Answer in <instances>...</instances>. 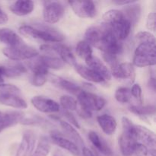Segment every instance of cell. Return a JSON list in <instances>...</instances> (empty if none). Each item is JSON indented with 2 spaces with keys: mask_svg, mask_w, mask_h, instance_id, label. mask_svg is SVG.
Masks as SVG:
<instances>
[{
  "mask_svg": "<svg viewBox=\"0 0 156 156\" xmlns=\"http://www.w3.org/2000/svg\"><path fill=\"white\" fill-rule=\"evenodd\" d=\"M96 48L99 49L107 54L117 56L121 53L123 46L111 30L108 24H103V30Z\"/></svg>",
  "mask_w": 156,
  "mask_h": 156,
  "instance_id": "3",
  "label": "cell"
},
{
  "mask_svg": "<svg viewBox=\"0 0 156 156\" xmlns=\"http://www.w3.org/2000/svg\"><path fill=\"white\" fill-rule=\"evenodd\" d=\"M50 151V142L46 137H42L31 156H47Z\"/></svg>",
  "mask_w": 156,
  "mask_h": 156,
  "instance_id": "33",
  "label": "cell"
},
{
  "mask_svg": "<svg viewBox=\"0 0 156 156\" xmlns=\"http://www.w3.org/2000/svg\"><path fill=\"white\" fill-rule=\"evenodd\" d=\"M115 98L120 103H128L132 98L130 89L126 88V87H120V88H117L115 92Z\"/></svg>",
  "mask_w": 156,
  "mask_h": 156,
  "instance_id": "35",
  "label": "cell"
},
{
  "mask_svg": "<svg viewBox=\"0 0 156 156\" xmlns=\"http://www.w3.org/2000/svg\"><path fill=\"white\" fill-rule=\"evenodd\" d=\"M0 104L16 109H26L27 108V102L16 94H9L0 97Z\"/></svg>",
  "mask_w": 156,
  "mask_h": 156,
  "instance_id": "23",
  "label": "cell"
},
{
  "mask_svg": "<svg viewBox=\"0 0 156 156\" xmlns=\"http://www.w3.org/2000/svg\"><path fill=\"white\" fill-rule=\"evenodd\" d=\"M129 111L134 114L140 116V117H145L147 115H152L155 113V107L153 105H132L129 107Z\"/></svg>",
  "mask_w": 156,
  "mask_h": 156,
  "instance_id": "28",
  "label": "cell"
},
{
  "mask_svg": "<svg viewBox=\"0 0 156 156\" xmlns=\"http://www.w3.org/2000/svg\"><path fill=\"white\" fill-rule=\"evenodd\" d=\"M123 133L119 138V146L123 156H132L134 149L138 143L135 124L129 118L122 117Z\"/></svg>",
  "mask_w": 156,
  "mask_h": 156,
  "instance_id": "1",
  "label": "cell"
},
{
  "mask_svg": "<svg viewBox=\"0 0 156 156\" xmlns=\"http://www.w3.org/2000/svg\"><path fill=\"white\" fill-rule=\"evenodd\" d=\"M65 9L63 5L59 2H45L43 11L44 20L48 24L58 22L63 16Z\"/></svg>",
  "mask_w": 156,
  "mask_h": 156,
  "instance_id": "7",
  "label": "cell"
},
{
  "mask_svg": "<svg viewBox=\"0 0 156 156\" xmlns=\"http://www.w3.org/2000/svg\"><path fill=\"white\" fill-rule=\"evenodd\" d=\"M133 155L135 156H148L149 155V149L145 145L140 143H137L134 149Z\"/></svg>",
  "mask_w": 156,
  "mask_h": 156,
  "instance_id": "41",
  "label": "cell"
},
{
  "mask_svg": "<svg viewBox=\"0 0 156 156\" xmlns=\"http://www.w3.org/2000/svg\"><path fill=\"white\" fill-rule=\"evenodd\" d=\"M131 95L133 98H135L140 105L143 104V99H142V88L139 84H134L133 85L132 88L130 89Z\"/></svg>",
  "mask_w": 156,
  "mask_h": 156,
  "instance_id": "39",
  "label": "cell"
},
{
  "mask_svg": "<svg viewBox=\"0 0 156 156\" xmlns=\"http://www.w3.org/2000/svg\"><path fill=\"white\" fill-rule=\"evenodd\" d=\"M88 138L92 143L93 146L98 149L100 152H101L105 156H114L112 150L108 146V145L99 136L97 133L94 131H91L88 133Z\"/></svg>",
  "mask_w": 156,
  "mask_h": 156,
  "instance_id": "22",
  "label": "cell"
},
{
  "mask_svg": "<svg viewBox=\"0 0 156 156\" xmlns=\"http://www.w3.org/2000/svg\"><path fill=\"white\" fill-rule=\"evenodd\" d=\"M21 91L17 86L9 84H1L0 85V97L9 95V94H16L18 95Z\"/></svg>",
  "mask_w": 156,
  "mask_h": 156,
  "instance_id": "37",
  "label": "cell"
},
{
  "mask_svg": "<svg viewBox=\"0 0 156 156\" xmlns=\"http://www.w3.org/2000/svg\"><path fill=\"white\" fill-rule=\"evenodd\" d=\"M135 2L133 1H114V3L115 4L119 5H127L132 4V3Z\"/></svg>",
  "mask_w": 156,
  "mask_h": 156,
  "instance_id": "48",
  "label": "cell"
},
{
  "mask_svg": "<svg viewBox=\"0 0 156 156\" xmlns=\"http://www.w3.org/2000/svg\"><path fill=\"white\" fill-rule=\"evenodd\" d=\"M85 62H86V64L88 68L91 69L94 72H96L105 80H111V72H110L108 67L101 62V60L99 58L91 56V57L86 59Z\"/></svg>",
  "mask_w": 156,
  "mask_h": 156,
  "instance_id": "16",
  "label": "cell"
},
{
  "mask_svg": "<svg viewBox=\"0 0 156 156\" xmlns=\"http://www.w3.org/2000/svg\"><path fill=\"white\" fill-rule=\"evenodd\" d=\"M23 114L18 111L2 112L0 114V133L22 121Z\"/></svg>",
  "mask_w": 156,
  "mask_h": 156,
  "instance_id": "14",
  "label": "cell"
},
{
  "mask_svg": "<svg viewBox=\"0 0 156 156\" xmlns=\"http://www.w3.org/2000/svg\"><path fill=\"white\" fill-rule=\"evenodd\" d=\"M155 18L156 15L155 12H151L148 15L147 20H146V27L149 30L155 31Z\"/></svg>",
  "mask_w": 156,
  "mask_h": 156,
  "instance_id": "42",
  "label": "cell"
},
{
  "mask_svg": "<svg viewBox=\"0 0 156 156\" xmlns=\"http://www.w3.org/2000/svg\"><path fill=\"white\" fill-rule=\"evenodd\" d=\"M136 39L140 44H155V37L149 31H140L136 35Z\"/></svg>",
  "mask_w": 156,
  "mask_h": 156,
  "instance_id": "38",
  "label": "cell"
},
{
  "mask_svg": "<svg viewBox=\"0 0 156 156\" xmlns=\"http://www.w3.org/2000/svg\"><path fill=\"white\" fill-rule=\"evenodd\" d=\"M59 102L64 111H73L76 110L77 108V101L71 96L62 95L59 99Z\"/></svg>",
  "mask_w": 156,
  "mask_h": 156,
  "instance_id": "36",
  "label": "cell"
},
{
  "mask_svg": "<svg viewBox=\"0 0 156 156\" xmlns=\"http://www.w3.org/2000/svg\"><path fill=\"white\" fill-rule=\"evenodd\" d=\"M63 115H64V117L67 119V120H68L69 122H70V123H71V124L73 125L75 127H76L77 129H79V128H80V125H79V122L77 121V120L76 119L75 116L73 115V114H72L70 111H64Z\"/></svg>",
  "mask_w": 156,
  "mask_h": 156,
  "instance_id": "43",
  "label": "cell"
},
{
  "mask_svg": "<svg viewBox=\"0 0 156 156\" xmlns=\"http://www.w3.org/2000/svg\"><path fill=\"white\" fill-rule=\"evenodd\" d=\"M76 110H77L79 115L81 117H82V118L88 119V118H91V117H92V112L88 111V110L84 109V108H82V107L79 106L78 104H77V108H76Z\"/></svg>",
  "mask_w": 156,
  "mask_h": 156,
  "instance_id": "44",
  "label": "cell"
},
{
  "mask_svg": "<svg viewBox=\"0 0 156 156\" xmlns=\"http://www.w3.org/2000/svg\"><path fill=\"white\" fill-rule=\"evenodd\" d=\"M82 155L83 156H94V154L92 153L91 150L89 149H88L87 147H84L82 149Z\"/></svg>",
  "mask_w": 156,
  "mask_h": 156,
  "instance_id": "47",
  "label": "cell"
},
{
  "mask_svg": "<svg viewBox=\"0 0 156 156\" xmlns=\"http://www.w3.org/2000/svg\"><path fill=\"white\" fill-rule=\"evenodd\" d=\"M78 105L88 111H99L104 108L106 105V101L104 98L88 91L82 90L78 94Z\"/></svg>",
  "mask_w": 156,
  "mask_h": 156,
  "instance_id": "5",
  "label": "cell"
},
{
  "mask_svg": "<svg viewBox=\"0 0 156 156\" xmlns=\"http://www.w3.org/2000/svg\"><path fill=\"white\" fill-rule=\"evenodd\" d=\"M109 25L114 34L115 35V37L119 41L126 39L129 36L131 27H132L131 23L127 19H126L125 17L123 19L120 20V21H117L112 24H109Z\"/></svg>",
  "mask_w": 156,
  "mask_h": 156,
  "instance_id": "15",
  "label": "cell"
},
{
  "mask_svg": "<svg viewBox=\"0 0 156 156\" xmlns=\"http://www.w3.org/2000/svg\"><path fill=\"white\" fill-rule=\"evenodd\" d=\"M19 32L23 36L41 39L47 42L59 44L65 39V37L62 34L47 26L41 28H35L30 25H23L19 27Z\"/></svg>",
  "mask_w": 156,
  "mask_h": 156,
  "instance_id": "2",
  "label": "cell"
},
{
  "mask_svg": "<svg viewBox=\"0 0 156 156\" xmlns=\"http://www.w3.org/2000/svg\"><path fill=\"white\" fill-rule=\"evenodd\" d=\"M59 123H60V126L64 133H66V135L69 137V140H72V142L74 143L79 148L81 147L82 149H83L84 147H85V143H84L80 134L71 124L62 120H59Z\"/></svg>",
  "mask_w": 156,
  "mask_h": 156,
  "instance_id": "19",
  "label": "cell"
},
{
  "mask_svg": "<svg viewBox=\"0 0 156 156\" xmlns=\"http://www.w3.org/2000/svg\"><path fill=\"white\" fill-rule=\"evenodd\" d=\"M104 59L105 60L108 62L110 65V66L113 67L115 65L118 64L117 62V56H114V55H111V54H107V53H104Z\"/></svg>",
  "mask_w": 156,
  "mask_h": 156,
  "instance_id": "45",
  "label": "cell"
},
{
  "mask_svg": "<svg viewBox=\"0 0 156 156\" xmlns=\"http://www.w3.org/2000/svg\"><path fill=\"white\" fill-rule=\"evenodd\" d=\"M52 82L53 83L56 84L58 86H59L62 89L66 90V91L72 93V94H76V95H78V94L82 91L81 87H79L78 85L70 82V81L66 80V79H62L60 77L53 76L52 77Z\"/></svg>",
  "mask_w": 156,
  "mask_h": 156,
  "instance_id": "25",
  "label": "cell"
},
{
  "mask_svg": "<svg viewBox=\"0 0 156 156\" xmlns=\"http://www.w3.org/2000/svg\"><path fill=\"white\" fill-rule=\"evenodd\" d=\"M47 80V76L44 75H36L33 74V76L31 78V83L32 85L36 87L43 86L46 83Z\"/></svg>",
  "mask_w": 156,
  "mask_h": 156,
  "instance_id": "40",
  "label": "cell"
},
{
  "mask_svg": "<svg viewBox=\"0 0 156 156\" xmlns=\"http://www.w3.org/2000/svg\"><path fill=\"white\" fill-rule=\"evenodd\" d=\"M0 41L9 47H15L24 44L21 37L15 32L9 28L0 29Z\"/></svg>",
  "mask_w": 156,
  "mask_h": 156,
  "instance_id": "20",
  "label": "cell"
},
{
  "mask_svg": "<svg viewBox=\"0 0 156 156\" xmlns=\"http://www.w3.org/2000/svg\"><path fill=\"white\" fill-rule=\"evenodd\" d=\"M41 50L47 53H57L60 56V59L64 63H67L70 66H76V59L71 50L66 45L61 44H43L40 47Z\"/></svg>",
  "mask_w": 156,
  "mask_h": 156,
  "instance_id": "6",
  "label": "cell"
},
{
  "mask_svg": "<svg viewBox=\"0 0 156 156\" xmlns=\"http://www.w3.org/2000/svg\"><path fill=\"white\" fill-rule=\"evenodd\" d=\"M135 55L155 56V44H140L136 49Z\"/></svg>",
  "mask_w": 156,
  "mask_h": 156,
  "instance_id": "31",
  "label": "cell"
},
{
  "mask_svg": "<svg viewBox=\"0 0 156 156\" xmlns=\"http://www.w3.org/2000/svg\"><path fill=\"white\" fill-rule=\"evenodd\" d=\"M111 75L115 79H128L130 82H133L135 79V69L133 65L129 62H123L117 64L114 66L111 67Z\"/></svg>",
  "mask_w": 156,
  "mask_h": 156,
  "instance_id": "10",
  "label": "cell"
},
{
  "mask_svg": "<svg viewBox=\"0 0 156 156\" xmlns=\"http://www.w3.org/2000/svg\"><path fill=\"white\" fill-rule=\"evenodd\" d=\"M72 9L76 15L82 18H94L97 15V9L91 1H72L69 2Z\"/></svg>",
  "mask_w": 156,
  "mask_h": 156,
  "instance_id": "8",
  "label": "cell"
},
{
  "mask_svg": "<svg viewBox=\"0 0 156 156\" xmlns=\"http://www.w3.org/2000/svg\"><path fill=\"white\" fill-rule=\"evenodd\" d=\"M36 137L31 131H27L23 135L20 146L15 156H31L34 152Z\"/></svg>",
  "mask_w": 156,
  "mask_h": 156,
  "instance_id": "11",
  "label": "cell"
},
{
  "mask_svg": "<svg viewBox=\"0 0 156 156\" xmlns=\"http://www.w3.org/2000/svg\"><path fill=\"white\" fill-rule=\"evenodd\" d=\"M29 68L31 69L34 74L36 75H44L47 76L48 74V69L43 64L39 57L32 59L28 63Z\"/></svg>",
  "mask_w": 156,
  "mask_h": 156,
  "instance_id": "30",
  "label": "cell"
},
{
  "mask_svg": "<svg viewBox=\"0 0 156 156\" xmlns=\"http://www.w3.org/2000/svg\"><path fill=\"white\" fill-rule=\"evenodd\" d=\"M31 104L37 110L42 113H56L59 111V105L53 99L44 96H34Z\"/></svg>",
  "mask_w": 156,
  "mask_h": 156,
  "instance_id": "9",
  "label": "cell"
},
{
  "mask_svg": "<svg viewBox=\"0 0 156 156\" xmlns=\"http://www.w3.org/2000/svg\"><path fill=\"white\" fill-rule=\"evenodd\" d=\"M75 69H76V72L79 73V76H81L83 79H86L89 82H94V83H101L105 81V79L100 75L98 74L96 72H94L91 69L88 68V66L76 64L75 66Z\"/></svg>",
  "mask_w": 156,
  "mask_h": 156,
  "instance_id": "21",
  "label": "cell"
},
{
  "mask_svg": "<svg viewBox=\"0 0 156 156\" xmlns=\"http://www.w3.org/2000/svg\"><path fill=\"white\" fill-rule=\"evenodd\" d=\"M135 129L137 140H140V143L145 145L147 148H150L149 150L155 149L156 140L155 133L141 125H135Z\"/></svg>",
  "mask_w": 156,
  "mask_h": 156,
  "instance_id": "12",
  "label": "cell"
},
{
  "mask_svg": "<svg viewBox=\"0 0 156 156\" xmlns=\"http://www.w3.org/2000/svg\"><path fill=\"white\" fill-rule=\"evenodd\" d=\"M34 9V3L30 0L16 1L9 7L11 12L18 16H24L29 15L31 13Z\"/></svg>",
  "mask_w": 156,
  "mask_h": 156,
  "instance_id": "18",
  "label": "cell"
},
{
  "mask_svg": "<svg viewBox=\"0 0 156 156\" xmlns=\"http://www.w3.org/2000/svg\"><path fill=\"white\" fill-rule=\"evenodd\" d=\"M155 56L134 55L133 57V64L137 67H146L155 66Z\"/></svg>",
  "mask_w": 156,
  "mask_h": 156,
  "instance_id": "34",
  "label": "cell"
},
{
  "mask_svg": "<svg viewBox=\"0 0 156 156\" xmlns=\"http://www.w3.org/2000/svg\"><path fill=\"white\" fill-rule=\"evenodd\" d=\"M50 138H51L53 143L55 145L59 146V147L66 149V150L69 152L70 153H72L75 156L80 155L79 148L74 143H73L71 140L65 138L62 135H60L58 133L52 132L51 134H50Z\"/></svg>",
  "mask_w": 156,
  "mask_h": 156,
  "instance_id": "13",
  "label": "cell"
},
{
  "mask_svg": "<svg viewBox=\"0 0 156 156\" xmlns=\"http://www.w3.org/2000/svg\"><path fill=\"white\" fill-rule=\"evenodd\" d=\"M126 6L124 12H123L125 18L127 19L132 25L136 24L139 21L141 15V6L140 4H135V2Z\"/></svg>",
  "mask_w": 156,
  "mask_h": 156,
  "instance_id": "24",
  "label": "cell"
},
{
  "mask_svg": "<svg viewBox=\"0 0 156 156\" xmlns=\"http://www.w3.org/2000/svg\"><path fill=\"white\" fill-rule=\"evenodd\" d=\"M124 18L123 12L117 9H111L103 15L104 21L108 24H112Z\"/></svg>",
  "mask_w": 156,
  "mask_h": 156,
  "instance_id": "32",
  "label": "cell"
},
{
  "mask_svg": "<svg viewBox=\"0 0 156 156\" xmlns=\"http://www.w3.org/2000/svg\"><path fill=\"white\" fill-rule=\"evenodd\" d=\"M3 75L9 78L18 77L21 75L27 73V69L24 65L21 63H12L2 66Z\"/></svg>",
  "mask_w": 156,
  "mask_h": 156,
  "instance_id": "26",
  "label": "cell"
},
{
  "mask_svg": "<svg viewBox=\"0 0 156 156\" xmlns=\"http://www.w3.org/2000/svg\"><path fill=\"white\" fill-rule=\"evenodd\" d=\"M2 52L6 57L15 61L33 59L38 55V50L37 49L24 43L15 47H6Z\"/></svg>",
  "mask_w": 156,
  "mask_h": 156,
  "instance_id": "4",
  "label": "cell"
},
{
  "mask_svg": "<svg viewBox=\"0 0 156 156\" xmlns=\"http://www.w3.org/2000/svg\"><path fill=\"white\" fill-rule=\"evenodd\" d=\"M97 121L101 129L108 136H111L115 133L117 123L115 118L109 114H102L97 117Z\"/></svg>",
  "mask_w": 156,
  "mask_h": 156,
  "instance_id": "17",
  "label": "cell"
},
{
  "mask_svg": "<svg viewBox=\"0 0 156 156\" xmlns=\"http://www.w3.org/2000/svg\"><path fill=\"white\" fill-rule=\"evenodd\" d=\"M53 156H64V155L60 150H59V149H56V150H55L54 152H53Z\"/></svg>",
  "mask_w": 156,
  "mask_h": 156,
  "instance_id": "50",
  "label": "cell"
},
{
  "mask_svg": "<svg viewBox=\"0 0 156 156\" xmlns=\"http://www.w3.org/2000/svg\"><path fill=\"white\" fill-rule=\"evenodd\" d=\"M40 59L47 69H60L63 68L64 62L61 60L60 58L53 56L51 55H44L39 56Z\"/></svg>",
  "mask_w": 156,
  "mask_h": 156,
  "instance_id": "27",
  "label": "cell"
},
{
  "mask_svg": "<svg viewBox=\"0 0 156 156\" xmlns=\"http://www.w3.org/2000/svg\"><path fill=\"white\" fill-rule=\"evenodd\" d=\"M76 50L78 56L85 60L92 56V49H91V45L85 41H82L78 43Z\"/></svg>",
  "mask_w": 156,
  "mask_h": 156,
  "instance_id": "29",
  "label": "cell"
},
{
  "mask_svg": "<svg viewBox=\"0 0 156 156\" xmlns=\"http://www.w3.org/2000/svg\"><path fill=\"white\" fill-rule=\"evenodd\" d=\"M4 82V75H3L2 66H0V85Z\"/></svg>",
  "mask_w": 156,
  "mask_h": 156,
  "instance_id": "49",
  "label": "cell"
},
{
  "mask_svg": "<svg viewBox=\"0 0 156 156\" xmlns=\"http://www.w3.org/2000/svg\"><path fill=\"white\" fill-rule=\"evenodd\" d=\"M8 15H6L5 12H3L1 9H0V24H5L8 22Z\"/></svg>",
  "mask_w": 156,
  "mask_h": 156,
  "instance_id": "46",
  "label": "cell"
}]
</instances>
